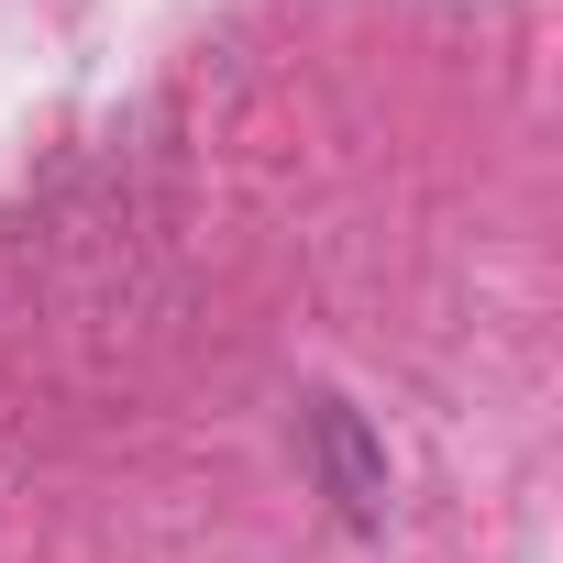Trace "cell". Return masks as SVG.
I'll use <instances>...</instances> for the list:
<instances>
[{
	"instance_id": "obj_1",
	"label": "cell",
	"mask_w": 563,
	"mask_h": 563,
	"mask_svg": "<svg viewBox=\"0 0 563 563\" xmlns=\"http://www.w3.org/2000/svg\"><path fill=\"white\" fill-rule=\"evenodd\" d=\"M299 442H310V475H321L332 519H343V530H387V508H398V464H387V431H376L354 398L310 387V398H299Z\"/></svg>"
}]
</instances>
